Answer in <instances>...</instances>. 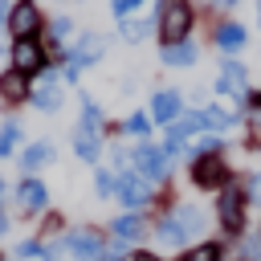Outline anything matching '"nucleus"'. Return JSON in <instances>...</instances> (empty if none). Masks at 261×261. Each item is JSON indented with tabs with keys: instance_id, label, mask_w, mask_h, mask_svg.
Instances as JSON below:
<instances>
[{
	"instance_id": "f257e3e1",
	"label": "nucleus",
	"mask_w": 261,
	"mask_h": 261,
	"mask_svg": "<svg viewBox=\"0 0 261 261\" xmlns=\"http://www.w3.org/2000/svg\"><path fill=\"white\" fill-rule=\"evenodd\" d=\"M200 228H204V212H200L196 204H179V208H171V212L155 224V237H159L163 245H188Z\"/></svg>"
},
{
	"instance_id": "f03ea898",
	"label": "nucleus",
	"mask_w": 261,
	"mask_h": 261,
	"mask_svg": "<svg viewBox=\"0 0 261 261\" xmlns=\"http://www.w3.org/2000/svg\"><path fill=\"white\" fill-rule=\"evenodd\" d=\"M192 0H159V12H155V24H159V37L163 45H175V41H188L192 33Z\"/></svg>"
},
{
	"instance_id": "7ed1b4c3",
	"label": "nucleus",
	"mask_w": 261,
	"mask_h": 261,
	"mask_svg": "<svg viewBox=\"0 0 261 261\" xmlns=\"http://www.w3.org/2000/svg\"><path fill=\"white\" fill-rule=\"evenodd\" d=\"M12 69L24 73V77H37L49 69V53L37 37H24V41H12Z\"/></svg>"
},
{
	"instance_id": "20e7f679",
	"label": "nucleus",
	"mask_w": 261,
	"mask_h": 261,
	"mask_svg": "<svg viewBox=\"0 0 261 261\" xmlns=\"http://www.w3.org/2000/svg\"><path fill=\"white\" fill-rule=\"evenodd\" d=\"M216 94L220 98H228L232 106H245L249 102V69L241 65V61H224L220 65V77H216Z\"/></svg>"
},
{
	"instance_id": "39448f33",
	"label": "nucleus",
	"mask_w": 261,
	"mask_h": 261,
	"mask_svg": "<svg viewBox=\"0 0 261 261\" xmlns=\"http://www.w3.org/2000/svg\"><path fill=\"white\" fill-rule=\"evenodd\" d=\"M130 163H139V175H143L147 184H159V179H167V175H171V155H167V147L139 143V147H135V155H130Z\"/></svg>"
},
{
	"instance_id": "423d86ee",
	"label": "nucleus",
	"mask_w": 261,
	"mask_h": 261,
	"mask_svg": "<svg viewBox=\"0 0 261 261\" xmlns=\"http://www.w3.org/2000/svg\"><path fill=\"white\" fill-rule=\"evenodd\" d=\"M41 29H45V20H41V8H37L33 0H16V4L8 8V33H12L16 41L37 37Z\"/></svg>"
},
{
	"instance_id": "0eeeda50",
	"label": "nucleus",
	"mask_w": 261,
	"mask_h": 261,
	"mask_svg": "<svg viewBox=\"0 0 261 261\" xmlns=\"http://www.w3.org/2000/svg\"><path fill=\"white\" fill-rule=\"evenodd\" d=\"M224 179H228V163H224L220 151L192 159V184H196V188H224Z\"/></svg>"
},
{
	"instance_id": "6e6552de",
	"label": "nucleus",
	"mask_w": 261,
	"mask_h": 261,
	"mask_svg": "<svg viewBox=\"0 0 261 261\" xmlns=\"http://www.w3.org/2000/svg\"><path fill=\"white\" fill-rule=\"evenodd\" d=\"M216 216H220V224H224V232H241L245 228V192H237L232 184L220 192V200H216Z\"/></svg>"
},
{
	"instance_id": "1a4fd4ad",
	"label": "nucleus",
	"mask_w": 261,
	"mask_h": 261,
	"mask_svg": "<svg viewBox=\"0 0 261 261\" xmlns=\"http://www.w3.org/2000/svg\"><path fill=\"white\" fill-rule=\"evenodd\" d=\"M61 245H65L69 253H77L82 261H102V249H106V241H102L94 228H77V232H69Z\"/></svg>"
},
{
	"instance_id": "9d476101",
	"label": "nucleus",
	"mask_w": 261,
	"mask_h": 261,
	"mask_svg": "<svg viewBox=\"0 0 261 261\" xmlns=\"http://www.w3.org/2000/svg\"><path fill=\"white\" fill-rule=\"evenodd\" d=\"M114 196H118L126 208H143V204L151 200V184H147L143 175L126 171V175H118V188H114Z\"/></svg>"
},
{
	"instance_id": "9b49d317",
	"label": "nucleus",
	"mask_w": 261,
	"mask_h": 261,
	"mask_svg": "<svg viewBox=\"0 0 261 261\" xmlns=\"http://www.w3.org/2000/svg\"><path fill=\"white\" fill-rule=\"evenodd\" d=\"M179 106H184V102H179L175 90H159V94H151V122H167V126H171V122L179 118Z\"/></svg>"
},
{
	"instance_id": "f8f14e48",
	"label": "nucleus",
	"mask_w": 261,
	"mask_h": 261,
	"mask_svg": "<svg viewBox=\"0 0 261 261\" xmlns=\"http://www.w3.org/2000/svg\"><path fill=\"white\" fill-rule=\"evenodd\" d=\"M29 94H33V86H29V77L24 73H16V69H8V73H0V102H29Z\"/></svg>"
},
{
	"instance_id": "ddd939ff",
	"label": "nucleus",
	"mask_w": 261,
	"mask_h": 261,
	"mask_svg": "<svg viewBox=\"0 0 261 261\" xmlns=\"http://www.w3.org/2000/svg\"><path fill=\"white\" fill-rule=\"evenodd\" d=\"M102 49H106V41H102L98 33H86V37H82V41H77V45L69 49V61H73V65L82 69V65L98 61V57H102Z\"/></svg>"
},
{
	"instance_id": "4468645a",
	"label": "nucleus",
	"mask_w": 261,
	"mask_h": 261,
	"mask_svg": "<svg viewBox=\"0 0 261 261\" xmlns=\"http://www.w3.org/2000/svg\"><path fill=\"white\" fill-rule=\"evenodd\" d=\"M45 200H49V192H45V184H41V179H24V184L16 188V204H20L24 212H41V208H45Z\"/></svg>"
},
{
	"instance_id": "2eb2a0df",
	"label": "nucleus",
	"mask_w": 261,
	"mask_h": 261,
	"mask_svg": "<svg viewBox=\"0 0 261 261\" xmlns=\"http://www.w3.org/2000/svg\"><path fill=\"white\" fill-rule=\"evenodd\" d=\"M196 57H200V49H196L192 41L163 45V65H175V69H184V65H196Z\"/></svg>"
},
{
	"instance_id": "dca6fc26",
	"label": "nucleus",
	"mask_w": 261,
	"mask_h": 261,
	"mask_svg": "<svg viewBox=\"0 0 261 261\" xmlns=\"http://www.w3.org/2000/svg\"><path fill=\"white\" fill-rule=\"evenodd\" d=\"M29 102H33L37 110H57V106H61V90H57V77H45L41 86H33Z\"/></svg>"
},
{
	"instance_id": "f3484780",
	"label": "nucleus",
	"mask_w": 261,
	"mask_h": 261,
	"mask_svg": "<svg viewBox=\"0 0 261 261\" xmlns=\"http://www.w3.org/2000/svg\"><path fill=\"white\" fill-rule=\"evenodd\" d=\"M245 41H249V33H245L241 24H232V20L216 29V45H220L224 53H237V49H245Z\"/></svg>"
},
{
	"instance_id": "a211bd4d",
	"label": "nucleus",
	"mask_w": 261,
	"mask_h": 261,
	"mask_svg": "<svg viewBox=\"0 0 261 261\" xmlns=\"http://www.w3.org/2000/svg\"><path fill=\"white\" fill-rule=\"evenodd\" d=\"M49 159H53V147H49V143H29V147L20 151V167H24L29 175H33L37 167H45Z\"/></svg>"
},
{
	"instance_id": "6ab92c4d",
	"label": "nucleus",
	"mask_w": 261,
	"mask_h": 261,
	"mask_svg": "<svg viewBox=\"0 0 261 261\" xmlns=\"http://www.w3.org/2000/svg\"><path fill=\"white\" fill-rule=\"evenodd\" d=\"M110 228H114V237H118V241H139V237L147 232L143 216H135V212H122V216H118V220H114Z\"/></svg>"
},
{
	"instance_id": "aec40b11",
	"label": "nucleus",
	"mask_w": 261,
	"mask_h": 261,
	"mask_svg": "<svg viewBox=\"0 0 261 261\" xmlns=\"http://www.w3.org/2000/svg\"><path fill=\"white\" fill-rule=\"evenodd\" d=\"M73 151L86 159V163H98V151H102V143H98V135H90V130H73Z\"/></svg>"
},
{
	"instance_id": "412c9836",
	"label": "nucleus",
	"mask_w": 261,
	"mask_h": 261,
	"mask_svg": "<svg viewBox=\"0 0 261 261\" xmlns=\"http://www.w3.org/2000/svg\"><path fill=\"white\" fill-rule=\"evenodd\" d=\"M77 126H82V130H90V135H102V126H106V114H102V110H98V106L86 98V102H82V122H77Z\"/></svg>"
},
{
	"instance_id": "4be33fe9",
	"label": "nucleus",
	"mask_w": 261,
	"mask_h": 261,
	"mask_svg": "<svg viewBox=\"0 0 261 261\" xmlns=\"http://www.w3.org/2000/svg\"><path fill=\"white\" fill-rule=\"evenodd\" d=\"M69 33H73V20H69V16H57V20L45 24V41H49V45H65Z\"/></svg>"
},
{
	"instance_id": "5701e85b",
	"label": "nucleus",
	"mask_w": 261,
	"mask_h": 261,
	"mask_svg": "<svg viewBox=\"0 0 261 261\" xmlns=\"http://www.w3.org/2000/svg\"><path fill=\"white\" fill-rule=\"evenodd\" d=\"M147 33H151V20H143V16H126L122 20V37L126 41H143Z\"/></svg>"
},
{
	"instance_id": "b1692460",
	"label": "nucleus",
	"mask_w": 261,
	"mask_h": 261,
	"mask_svg": "<svg viewBox=\"0 0 261 261\" xmlns=\"http://www.w3.org/2000/svg\"><path fill=\"white\" fill-rule=\"evenodd\" d=\"M122 135H135V139H147L151 135V114H130L122 122Z\"/></svg>"
},
{
	"instance_id": "393cba45",
	"label": "nucleus",
	"mask_w": 261,
	"mask_h": 261,
	"mask_svg": "<svg viewBox=\"0 0 261 261\" xmlns=\"http://www.w3.org/2000/svg\"><path fill=\"white\" fill-rule=\"evenodd\" d=\"M220 257H224V253H220V245H212V241H208V245H196L192 253H184L179 261H220Z\"/></svg>"
},
{
	"instance_id": "a878e982",
	"label": "nucleus",
	"mask_w": 261,
	"mask_h": 261,
	"mask_svg": "<svg viewBox=\"0 0 261 261\" xmlns=\"http://www.w3.org/2000/svg\"><path fill=\"white\" fill-rule=\"evenodd\" d=\"M16 139H20V126H16V122H4V126H0V159L16 147Z\"/></svg>"
},
{
	"instance_id": "bb28decb",
	"label": "nucleus",
	"mask_w": 261,
	"mask_h": 261,
	"mask_svg": "<svg viewBox=\"0 0 261 261\" xmlns=\"http://www.w3.org/2000/svg\"><path fill=\"white\" fill-rule=\"evenodd\" d=\"M114 188H118V175H110V171H98L94 175V192L98 196H114Z\"/></svg>"
},
{
	"instance_id": "cd10ccee",
	"label": "nucleus",
	"mask_w": 261,
	"mask_h": 261,
	"mask_svg": "<svg viewBox=\"0 0 261 261\" xmlns=\"http://www.w3.org/2000/svg\"><path fill=\"white\" fill-rule=\"evenodd\" d=\"M102 261H126V241H114L102 249Z\"/></svg>"
},
{
	"instance_id": "c85d7f7f",
	"label": "nucleus",
	"mask_w": 261,
	"mask_h": 261,
	"mask_svg": "<svg viewBox=\"0 0 261 261\" xmlns=\"http://www.w3.org/2000/svg\"><path fill=\"white\" fill-rule=\"evenodd\" d=\"M139 4H143V0H110V8H114V16H122V20H126V16H130V12L139 8Z\"/></svg>"
},
{
	"instance_id": "c756f323",
	"label": "nucleus",
	"mask_w": 261,
	"mask_h": 261,
	"mask_svg": "<svg viewBox=\"0 0 261 261\" xmlns=\"http://www.w3.org/2000/svg\"><path fill=\"white\" fill-rule=\"evenodd\" d=\"M245 196L261 204V171H257V175H249V184H245Z\"/></svg>"
},
{
	"instance_id": "7c9ffc66",
	"label": "nucleus",
	"mask_w": 261,
	"mask_h": 261,
	"mask_svg": "<svg viewBox=\"0 0 261 261\" xmlns=\"http://www.w3.org/2000/svg\"><path fill=\"white\" fill-rule=\"evenodd\" d=\"M45 253H49V249L37 245V241H24V245H20V257H45Z\"/></svg>"
},
{
	"instance_id": "2f4dec72",
	"label": "nucleus",
	"mask_w": 261,
	"mask_h": 261,
	"mask_svg": "<svg viewBox=\"0 0 261 261\" xmlns=\"http://www.w3.org/2000/svg\"><path fill=\"white\" fill-rule=\"evenodd\" d=\"M130 261H159V257H155V253H135Z\"/></svg>"
},
{
	"instance_id": "473e14b6",
	"label": "nucleus",
	"mask_w": 261,
	"mask_h": 261,
	"mask_svg": "<svg viewBox=\"0 0 261 261\" xmlns=\"http://www.w3.org/2000/svg\"><path fill=\"white\" fill-rule=\"evenodd\" d=\"M0 232H8V216L4 212H0Z\"/></svg>"
},
{
	"instance_id": "72a5a7b5",
	"label": "nucleus",
	"mask_w": 261,
	"mask_h": 261,
	"mask_svg": "<svg viewBox=\"0 0 261 261\" xmlns=\"http://www.w3.org/2000/svg\"><path fill=\"white\" fill-rule=\"evenodd\" d=\"M8 8H12V4H8V0H0V16H8Z\"/></svg>"
},
{
	"instance_id": "f704fd0d",
	"label": "nucleus",
	"mask_w": 261,
	"mask_h": 261,
	"mask_svg": "<svg viewBox=\"0 0 261 261\" xmlns=\"http://www.w3.org/2000/svg\"><path fill=\"white\" fill-rule=\"evenodd\" d=\"M212 4H237V0H212Z\"/></svg>"
},
{
	"instance_id": "c9c22d12",
	"label": "nucleus",
	"mask_w": 261,
	"mask_h": 261,
	"mask_svg": "<svg viewBox=\"0 0 261 261\" xmlns=\"http://www.w3.org/2000/svg\"><path fill=\"white\" fill-rule=\"evenodd\" d=\"M257 24H261V4H257Z\"/></svg>"
},
{
	"instance_id": "e433bc0d",
	"label": "nucleus",
	"mask_w": 261,
	"mask_h": 261,
	"mask_svg": "<svg viewBox=\"0 0 261 261\" xmlns=\"http://www.w3.org/2000/svg\"><path fill=\"white\" fill-rule=\"evenodd\" d=\"M253 102H257V106H261V94H257V98H253Z\"/></svg>"
},
{
	"instance_id": "4c0bfd02",
	"label": "nucleus",
	"mask_w": 261,
	"mask_h": 261,
	"mask_svg": "<svg viewBox=\"0 0 261 261\" xmlns=\"http://www.w3.org/2000/svg\"><path fill=\"white\" fill-rule=\"evenodd\" d=\"M0 196H4V179H0Z\"/></svg>"
}]
</instances>
